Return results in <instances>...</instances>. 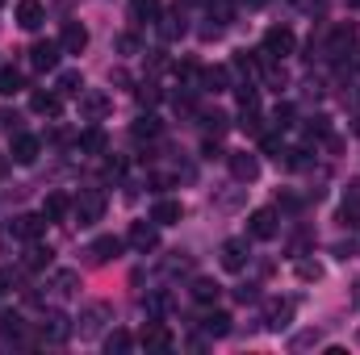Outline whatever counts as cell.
<instances>
[{"instance_id": "f546056e", "label": "cell", "mask_w": 360, "mask_h": 355, "mask_svg": "<svg viewBox=\"0 0 360 355\" xmlns=\"http://www.w3.org/2000/svg\"><path fill=\"white\" fill-rule=\"evenodd\" d=\"M176 80L188 92H201V67H197L193 59H184V63H176Z\"/></svg>"}, {"instance_id": "60d3db41", "label": "cell", "mask_w": 360, "mask_h": 355, "mask_svg": "<svg viewBox=\"0 0 360 355\" xmlns=\"http://www.w3.org/2000/svg\"><path fill=\"white\" fill-rule=\"evenodd\" d=\"M340 222H344L348 230H360V205L356 201H344V205H340Z\"/></svg>"}, {"instance_id": "7c38bea8", "label": "cell", "mask_w": 360, "mask_h": 355, "mask_svg": "<svg viewBox=\"0 0 360 355\" xmlns=\"http://www.w3.org/2000/svg\"><path fill=\"white\" fill-rule=\"evenodd\" d=\"M352 46H356V25H335L331 38H327V55L331 59H344Z\"/></svg>"}, {"instance_id": "74e56055", "label": "cell", "mask_w": 360, "mask_h": 355, "mask_svg": "<svg viewBox=\"0 0 360 355\" xmlns=\"http://www.w3.org/2000/svg\"><path fill=\"white\" fill-rule=\"evenodd\" d=\"M306 138H314V142H319V138H331V117H323V113L310 117V121H306Z\"/></svg>"}, {"instance_id": "4dcf8cb0", "label": "cell", "mask_w": 360, "mask_h": 355, "mask_svg": "<svg viewBox=\"0 0 360 355\" xmlns=\"http://www.w3.org/2000/svg\"><path fill=\"white\" fill-rule=\"evenodd\" d=\"M55 92H59V96H80V92H84V76H80V72H59Z\"/></svg>"}, {"instance_id": "5bb4252c", "label": "cell", "mask_w": 360, "mask_h": 355, "mask_svg": "<svg viewBox=\"0 0 360 355\" xmlns=\"http://www.w3.org/2000/svg\"><path fill=\"white\" fill-rule=\"evenodd\" d=\"M276 234V209H256L252 217H248V239H272Z\"/></svg>"}, {"instance_id": "7bdbcfd3", "label": "cell", "mask_w": 360, "mask_h": 355, "mask_svg": "<svg viewBox=\"0 0 360 355\" xmlns=\"http://www.w3.org/2000/svg\"><path fill=\"white\" fill-rule=\"evenodd\" d=\"M210 17L218 21V29L231 25V0H214V4H210Z\"/></svg>"}, {"instance_id": "816d5d0a", "label": "cell", "mask_w": 360, "mask_h": 355, "mask_svg": "<svg viewBox=\"0 0 360 355\" xmlns=\"http://www.w3.org/2000/svg\"><path fill=\"white\" fill-rule=\"evenodd\" d=\"M243 4H252V8H260V4H269V0H243Z\"/></svg>"}, {"instance_id": "1f68e13d", "label": "cell", "mask_w": 360, "mask_h": 355, "mask_svg": "<svg viewBox=\"0 0 360 355\" xmlns=\"http://www.w3.org/2000/svg\"><path fill=\"white\" fill-rule=\"evenodd\" d=\"M160 34H164V42H176L180 34H184V13H180V4H176V13L160 17Z\"/></svg>"}, {"instance_id": "f907efd6", "label": "cell", "mask_w": 360, "mask_h": 355, "mask_svg": "<svg viewBox=\"0 0 360 355\" xmlns=\"http://www.w3.org/2000/svg\"><path fill=\"white\" fill-rule=\"evenodd\" d=\"M344 201H356V205H360V180H356V184H348V196H344Z\"/></svg>"}, {"instance_id": "f1b7e54d", "label": "cell", "mask_w": 360, "mask_h": 355, "mask_svg": "<svg viewBox=\"0 0 360 355\" xmlns=\"http://www.w3.org/2000/svg\"><path fill=\"white\" fill-rule=\"evenodd\" d=\"M105 318H109V305H89V309L80 314V335H96V330L105 326Z\"/></svg>"}, {"instance_id": "30bf717a", "label": "cell", "mask_w": 360, "mask_h": 355, "mask_svg": "<svg viewBox=\"0 0 360 355\" xmlns=\"http://www.w3.org/2000/svg\"><path fill=\"white\" fill-rule=\"evenodd\" d=\"M109 105H113V100H109L105 92H96V88L80 92V117H84V121H101V117L109 113Z\"/></svg>"}, {"instance_id": "ba28073f", "label": "cell", "mask_w": 360, "mask_h": 355, "mask_svg": "<svg viewBox=\"0 0 360 355\" xmlns=\"http://www.w3.org/2000/svg\"><path fill=\"white\" fill-rule=\"evenodd\" d=\"M147 351H168L172 347V330L160 322V318H147V326H143V339H139Z\"/></svg>"}, {"instance_id": "44dd1931", "label": "cell", "mask_w": 360, "mask_h": 355, "mask_svg": "<svg viewBox=\"0 0 360 355\" xmlns=\"http://www.w3.org/2000/svg\"><path fill=\"white\" fill-rule=\"evenodd\" d=\"M117 251H122V239L101 234V239L89 247V260H92V264H109V260H117Z\"/></svg>"}, {"instance_id": "4fadbf2b", "label": "cell", "mask_w": 360, "mask_h": 355, "mask_svg": "<svg viewBox=\"0 0 360 355\" xmlns=\"http://www.w3.org/2000/svg\"><path fill=\"white\" fill-rule=\"evenodd\" d=\"M68 335H72V322H68V314H59V309L42 314V339H46V343H63Z\"/></svg>"}, {"instance_id": "603a6c76", "label": "cell", "mask_w": 360, "mask_h": 355, "mask_svg": "<svg viewBox=\"0 0 360 355\" xmlns=\"http://www.w3.org/2000/svg\"><path fill=\"white\" fill-rule=\"evenodd\" d=\"M201 330L210 335V339H226L235 326H231V314H222V309H214V314H205L201 318Z\"/></svg>"}, {"instance_id": "e0dca14e", "label": "cell", "mask_w": 360, "mask_h": 355, "mask_svg": "<svg viewBox=\"0 0 360 355\" xmlns=\"http://www.w3.org/2000/svg\"><path fill=\"white\" fill-rule=\"evenodd\" d=\"M42 21H46L42 0H17V25H21V29H38Z\"/></svg>"}, {"instance_id": "5b68a950", "label": "cell", "mask_w": 360, "mask_h": 355, "mask_svg": "<svg viewBox=\"0 0 360 355\" xmlns=\"http://www.w3.org/2000/svg\"><path fill=\"white\" fill-rule=\"evenodd\" d=\"M38 155H42V142L34 134H13V147H8V159L13 163L30 168V163H38Z\"/></svg>"}, {"instance_id": "681fc988", "label": "cell", "mask_w": 360, "mask_h": 355, "mask_svg": "<svg viewBox=\"0 0 360 355\" xmlns=\"http://www.w3.org/2000/svg\"><path fill=\"white\" fill-rule=\"evenodd\" d=\"M201 155H205V159H218V155H222V151H218V142H214V138H210V142H205V147H201Z\"/></svg>"}, {"instance_id": "9a60e30c", "label": "cell", "mask_w": 360, "mask_h": 355, "mask_svg": "<svg viewBox=\"0 0 360 355\" xmlns=\"http://www.w3.org/2000/svg\"><path fill=\"white\" fill-rule=\"evenodd\" d=\"M59 46H63V55H80V51L89 46V29H84L80 21H68L63 34H59Z\"/></svg>"}, {"instance_id": "83f0119b", "label": "cell", "mask_w": 360, "mask_h": 355, "mask_svg": "<svg viewBox=\"0 0 360 355\" xmlns=\"http://www.w3.org/2000/svg\"><path fill=\"white\" fill-rule=\"evenodd\" d=\"M105 142H109V138H105V130H101V126H89V130L76 138V147H80L84 155H101V151H105Z\"/></svg>"}, {"instance_id": "c3c4849f", "label": "cell", "mask_w": 360, "mask_h": 355, "mask_svg": "<svg viewBox=\"0 0 360 355\" xmlns=\"http://www.w3.org/2000/svg\"><path fill=\"white\" fill-rule=\"evenodd\" d=\"M235 297H239V301H243V305H248V301H256V297H260V293H256V284H243V288H239V293H235Z\"/></svg>"}, {"instance_id": "db71d44e", "label": "cell", "mask_w": 360, "mask_h": 355, "mask_svg": "<svg viewBox=\"0 0 360 355\" xmlns=\"http://www.w3.org/2000/svg\"><path fill=\"white\" fill-rule=\"evenodd\" d=\"M348 4H352V8H360V0H348Z\"/></svg>"}, {"instance_id": "2e32d148", "label": "cell", "mask_w": 360, "mask_h": 355, "mask_svg": "<svg viewBox=\"0 0 360 355\" xmlns=\"http://www.w3.org/2000/svg\"><path fill=\"white\" fill-rule=\"evenodd\" d=\"M218 293H222V284H218L214 276H197V280L188 284V297H193L197 305H214V301H218Z\"/></svg>"}, {"instance_id": "7402d4cb", "label": "cell", "mask_w": 360, "mask_h": 355, "mask_svg": "<svg viewBox=\"0 0 360 355\" xmlns=\"http://www.w3.org/2000/svg\"><path fill=\"white\" fill-rule=\"evenodd\" d=\"M76 288H80V272L59 267V272L51 276V293H55V297H76Z\"/></svg>"}, {"instance_id": "cb8c5ba5", "label": "cell", "mask_w": 360, "mask_h": 355, "mask_svg": "<svg viewBox=\"0 0 360 355\" xmlns=\"http://www.w3.org/2000/svg\"><path fill=\"white\" fill-rule=\"evenodd\" d=\"M231 88V67H205L201 72V92H226Z\"/></svg>"}, {"instance_id": "3957f363", "label": "cell", "mask_w": 360, "mask_h": 355, "mask_svg": "<svg viewBox=\"0 0 360 355\" xmlns=\"http://www.w3.org/2000/svg\"><path fill=\"white\" fill-rule=\"evenodd\" d=\"M293 46H297V38H293V29H289V25H272L269 34H264V42H260V51L272 55V59L293 55Z\"/></svg>"}, {"instance_id": "ee69618b", "label": "cell", "mask_w": 360, "mask_h": 355, "mask_svg": "<svg viewBox=\"0 0 360 355\" xmlns=\"http://www.w3.org/2000/svg\"><path fill=\"white\" fill-rule=\"evenodd\" d=\"M272 126H276V130L293 126V105H276V109H272Z\"/></svg>"}, {"instance_id": "b9f144b4", "label": "cell", "mask_w": 360, "mask_h": 355, "mask_svg": "<svg viewBox=\"0 0 360 355\" xmlns=\"http://www.w3.org/2000/svg\"><path fill=\"white\" fill-rule=\"evenodd\" d=\"M201 121H205V126H210V130H214V134H222V130H226V126H231V117H226V113H222V109H210V113H201Z\"/></svg>"}, {"instance_id": "d4e9b609", "label": "cell", "mask_w": 360, "mask_h": 355, "mask_svg": "<svg viewBox=\"0 0 360 355\" xmlns=\"http://www.w3.org/2000/svg\"><path fill=\"white\" fill-rule=\"evenodd\" d=\"M68 213H72V201H68L63 192H51V196L42 201V217H46V222H63Z\"/></svg>"}, {"instance_id": "11a10c76", "label": "cell", "mask_w": 360, "mask_h": 355, "mask_svg": "<svg viewBox=\"0 0 360 355\" xmlns=\"http://www.w3.org/2000/svg\"><path fill=\"white\" fill-rule=\"evenodd\" d=\"M356 134H360V117H356Z\"/></svg>"}, {"instance_id": "e575fe53", "label": "cell", "mask_w": 360, "mask_h": 355, "mask_svg": "<svg viewBox=\"0 0 360 355\" xmlns=\"http://www.w3.org/2000/svg\"><path fill=\"white\" fill-rule=\"evenodd\" d=\"M21 92V72L17 67H0V96H17Z\"/></svg>"}, {"instance_id": "836d02e7", "label": "cell", "mask_w": 360, "mask_h": 355, "mask_svg": "<svg viewBox=\"0 0 360 355\" xmlns=\"http://www.w3.org/2000/svg\"><path fill=\"white\" fill-rule=\"evenodd\" d=\"M130 347H134V339H130V330H109V335H105V351L113 355H122V351H130Z\"/></svg>"}, {"instance_id": "bcb514c9", "label": "cell", "mask_w": 360, "mask_h": 355, "mask_svg": "<svg viewBox=\"0 0 360 355\" xmlns=\"http://www.w3.org/2000/svg\"><path fill=\"white\" fill-rule=\"evenodd\" d=\"M260 147H264V155H281V138L276 134H260Z\"/></svg>"}, {"instance_id": "4316f807", "label": "cell", "mask_w": 360, "mask_h": 355, "mask_svg": "<svg viewBox=\"0 0 360 355\" xmlns=\"http://www.w3.org/2000/svg\"><path fill=\"white\" fill-rule=\"evenodd\" d=\"M21 264L30 267V272H42V267L55 264V251L51 247H42V243H30V251H25V260Z\"/></svg>"}, {"instance_id": "7dc6e473", "label": "cell", "mask_w": 360, "mask_h": 355, "mask_svg": "<svg viewBox=\"0 0 360 355\" xmlns=\"http://www.w3.org/2000/svg\"><path fill=\"white\" fill-rule=\"evenodd\" d=\"M117 51H122V55H134V51H139V38H134V34H122V38H117Z\"/></svg>"}, {"instance_id": "f35d334b", "label": "cell", "mask_w": 360, "mask_h": 355, "mask_svg": "<svg viewBox=\"0 0 360 355\" xmlns=\"http://www.w3.org/2000/svg\"><path fill=\"white\" fill-rule=\"evenodd\" d=\"M168 309H172V297L168 293H151L147 297V318H164Z\"/></svg>"}, {"instance_id": "d6a6232c", "label": "cell", "mask_w": 360, "mask_h": 355, "mask_svg": "<svg viewBox=\"0 0 360 355\" xmlns=\"http://www.w3.org/2000/svg\"><path fill=\"white\" fill-rule=\"evenodd\" d=\"M0 339H4V343H8V339L21 343V339H25V322H21L17 314H4V318H0Z\"/></svg>"}, {"instance_id": "ab89813d", "label": "cell", "mask_w": 360, "mask_h": 355, "mask_svg": "<svg viewBox=\"0 0 360 355\" xmlns=\"http://www.w3.org/2000/svg\"><path fill=\"white\" fill-rule=\"evenodd\" d=\"M235 96H239V109H260V88L256 84H239Z\"/></svg>"}, {"instance_id": "ffe728a7", "label": "cell", "mask_w": 360, "mask_h": 355, "mask_svg": "<svg viewBox=\"0 0 360 355\" xmlns=\"http://www.w3.org/2000/svg\"><path fill=\"white\" fill-rule=\"evenodd\" d=\"M164 17V0H130V21L139 25H151Z\"/></svg>"}, {"instance_id": "52a82bcc", "label": "cell", "mask_w": 360, "mask_h": 355, "mask_svg": "<svg viewBox=\"0 0 360 355\" xmlns=\"http://www.w3.org/2000/svg\"><path fill=\"white\" fill-rule=\"evenodd\" d=\"M248 239H226L222 247H218V264L226 267V272H243L248 267Z\"/></svg>"}, {"instance_id": "484cf974", "label": "cell", "mask_w": 360, "mask_h": 355, "mask_svg": "<svg viewBox=\"0 0 360 355\" xmlns=\"http://www.w3.org/2000/svg\"><path fill=\"white\" fill-rule=\"evenodd\" d=\"M160 130H164V121H160L155 113H143V117L130 126V134H134L139 142H143V138H147V142H151V138H160Z\"/></svg>"}, {"instance_id": "f5cc1de1", "label": "cell", "mask_w": 360, "mask_h": 355, "mask_svg": "<svg viewBox=\"0 0 360 355\" xmlns=\"http://www.w3.org/2000/svg\"><path fill=\"white\" fill-rule=\"evenodd\" d=\"M4 168H8V159H0V176H4Z\"/></svg>"}, {"instance_id": "9f6ffc18", "label": "cell", "mask_w": 360, "mask_h": 355, "mask_svg": "<svg viewBox=\"0 0 360 355\" xmlns=\"http://www.w3.org/2000/svg\"><path fill=\"white\" fill-rule=\"evenodd\" d=\"M0 4H8V0H0Z\"/></svg>"}, {"instance_id": "7a4b0ae2", "label": "cell", "mask_w": 360, "mask_h": 355, "mask_svg": "<svg viewBox=\"0 0 360 355\" xmlns=\"http://www.w3.org/2000/svg\"><path fill=\"white\" fill-rule=\"evenodd\" d=\"M126 243H130L139 255H147V251H155V247H160V226H155V222H130Z\"/></svg>"}, {"instance_id": "f6af8a7d", "label": "cell", "mask_w": 360, "mask_h": 355, "mask_svg": "<svg viewBox=\"0 0 360 355\" xmlns=\"http://www.w3.org/2000/svg\"><path fill=\"white\" fill-rule=\"evenodd\" d=\"M139 105H143V109L160 105V88H155V84H143V88H139Z\"/></svg>"}, {"instance_id": "8992f818", "label": "cell", "mask_w": 360, "mask_h": 355, "mask_svg": "<svg viewBox=\"0 0 360 355\" xmlns=\"http://www.w3.org/2000/svg\"><path fill=\"white\" fill-rule=\"evenodd\" d=\"M226 168H231V176L239 180V184L260 180V159H256V155H248V151H231V155H226Z\"/></svg>"}, {"instance_id": "8fae6325", "label": "cell", "mask_w": 360, "mask_h": 355, "mask_svg": "<svg viewBox=\"0 0 360 355\" xmlns=\"http://www.w3.org/2000/svg\"><path fill=\"white\" fill-rule=\"evenodd\" d=\"M42 226H46V217H42V213H21V217H13L8 234H13V239H25V243H38Z\"/></svg>"}, {"instance_id": "277c9868", "label": "cell", "mask_w": 360, "mask_h": 355, "mask_svg": "<svg viewBox=\"0 0 360 355\" xmlns=\"http://www.w3.org/2000/svg\"><path fill=\"white\" fill-rule=\"evenodd\" d=\"M59 55H63L59 42H51V38H46V42H34V46H30V67H34V72H55V67H59Z\"/></svg>"}, {"instance_id": "8d00e7d4", "label": "cell", "mask_w": 360, "mask_h": 355, "mask_svg": "<svg viewBox=\"0 0 360 355\" xmlns=\"http://www.w3.org/2000/svg\"><path fill=\"white\" fill-rule=\"evenodd\" d=\"M293 276L306 280V284H314V280H323V264H314V260H297V264H293Z\"/></svg>"}, {"instance_id": "d590c367", "label": "cell", "mask_w": 360, "mask_h": 355, "mask_svg": "<svg viewBox=\"0 0 360 355\" xmlns=\"http://www.w3.org/2000/svg\"><path fill=\"white\" fill-rule=\"evenodd\" d=\"M319 343H323V335L310 326V330H302V335H293V339H289V351H310V347H319Z\"/></svg>"}, {"instance_id": "6da1fadb", "label": "cell", "mask_w": 360, "mask_h": 355, "mask_svg": "<svg viewBox=\"0 0 360 355\" xmlns=\"http://www.w3.org/2000/svg\"><path fill=\"white\" fill-rule=\"evenodd\" d=\"M105 205H109V201H105V192H101V188H84V192L72 201V213H76V222H80V226H92V222H101V217H105Z\"/></svg>"}, {"instance_id": "d6986e66", "label": "cell", "mask_w": 360, "mask_h": 355, "mask_svg": "<svg viewBox=\"0 0 360 355\" xmlns=\"http://www.w3.org/2000/svg\"><path fill=\"white\" fill-rule=\"evenodd\" d=\"M30 109H34L38 117H59V113H63V96H59V92H34V96H30Z\"/></svg>"}, {"instance_id": "9c48e42d", "label": "cell", "mask_w": 360, "mask_h": 355, "mask_svg": "<svg viewBox=\"0 0 360 355\" xmlns=\"http://www.w3.org/2000/svg\"><path fill=\"white\" fill-rule=\"evenodd\" d=\"M293 301L285 297V301H269V309H264V326H269L272 335H281V330H289V322H293Z\"/></svg>"}, {"instance_id": "ac0fdd59", "label": "cell", "mask_w": 360, "mask_h": 355, "mask_svg": "<svg viewBox=\"0 0 360 355\" xmlns=\"http://www.w3.org/2000/svg\"><path fill=\"white\" fill-rule=\"evenodd\" d=\"M180 217H184V205H180V201H168V196H164V201L151 205V222H155V226H176Z\"/></svg>"}]
</instances>
